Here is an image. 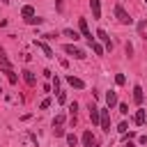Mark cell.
I'll return each mask as SVG.
<instances>
[{
	"instance_id": "6da1fadb",
	"label": "cell",
	"mask_w": 147,
	"mask_h": 147,
	"mask_svg": "<svg viewBox=\"0 0 147 147\" xmlns=\"http://www.w3.org/2000/svg\"><path fill=\"white\" fill-rule=\"evenodd\" d=\"M115 16H117V21H119L122 25H131V21H133V18L126 14V9H124L122 5H115Z\"/></svg>"
},
{
	"instance_id": "7a4b0ae2",
	"label": "cell",
	"mask_w": 147,
	"mask_h": 147,
	"mask_svg": "<svg viewBox=\"0 0 147 147\" xmlns=\"http://www.w3.org/2000/svg\"><path fill=\"white\" fill-rule=\"evenodd\" d=\"M62 51H64V53H69V55H71V57H76V60H85V51H83V48H78V46H74V44H67Z\"/></svg>"
},
{
	"instance_id": "3957f363",
	"label": "cell",
	"mask_w": 147,
	"mask_h": 147,
	"mask_svg": "<svg viewBox=\"0 0 147 147\" xmlns=\"http://www.w3.org/2000/svg\"><path fill=\"white\" fill-rule=\"evenodd\" d=\"M34 46H37V48H39V51H41V53H44L46 57H55V53H53V48H51V46H48L46 41H37V39H34Z\"/></svg>"
},
{
	"instance_id": "277c9868",
	"label": "cell",
	"mask_w": 147,
	"mask_h": 147,
	"mask_svg": "<svg viewBox=\"0 0 147 147\" xmlns=\"http://www.w3.org/2000/svg\"><path fill=\"white\" fill-rule=\"evenodd\" d=\"M78 28H80V34L92 44V32H90V28H87V21H85V18H80V21H78Z\"/></svg>"
},
{
	"instance_id": "5b68a950",
	"label": "cell",
	"mask_w": 147,
	"mask_h": 147,
	"mask_svg": "<svg viewBox=\"0 0 147 147\" xmlns=\"http://www.w3.org/2000/svg\"><path fill=\"white\" fill-rule=\"evenodd\" d=\"M101 129L108 133L110 131V115H108V110L106 108H101Z\"/></svg>"
},
{
	"instance_id": "8992f818",
	"label": "cell",
	"mask_w": 147,
	"mask_h": 147,
	"mask_svg": "<svg viewBox=\"0 0 147 147\" xmlns=\"http://www.w3.org/2000/svg\"><path fill=\"white\" fill-rule=\"evenodd\" d=\"M90 9H92V18H101V2L99 0H90Z\"/></svg>"
},
{
	"instance_id": "52a82bcc",
	"label": "cell",
	"mask_w": 147,
	"mask_h": 147,
	"mask_svg": "<svg viewBox=\"0 0 147 147\" xmlns=\"http://www.w3.org/2000/svg\"><path fill=\"white\" fill-rule=\"evenodd\" d=\"M83 145L85 147H96V138L92 136V131H83Z\"/></svg>"
},
{
	"instance_id": "ba28073f",
	"label": "cell",
	"mask_w": 147,
	"mask_h": 147,
	"mask_svg": "<svg viewBox=\"0 0 147 147\" xmlns=\"http://www.w3.org/2000/svg\"><path fill=\"white\" fill-rule=\"evenodd\" d=\"M67 83H69L71 87H76V90H83V87H85V83H83L80 78H76V76H67Z\"/></svg>"
},
{
	"instance_id": "9c48e42d",
	"label": "cell",
	"mask_w": 147,
	"mask_h": 147,
	"mask_svg": "<svg viewBox=\"0 0 147 147\" xmlns=\"http://www.w3.org/2000/svg\"><path fill=\"white\" fill-rule=\"evenodd\" d=\"M142 99H145V94H142V87H140V85H136V87H133V101L140 106V103H142Z\"/></svg>"
},
{
	"instance_id": "30bf717a",
	"label": "cell",
	"mask_w": 147,
	"mask_h": 147,
	"mask_svg": "<svg viewBox=\"0 0 147 147\" xmlns=\"http://www.w3.org/2000/svg\"><path fill=\"white\" fill-rule=\"evenodd\" d=\"M0 67H2V69H11V62L7 60V53H5L2 46H0Z\"/></svg>"
},
{
	"instance_id": "8fae6325",
	"label": "cell",
	"mask_w": 147,
	"mask_h": 147,
	"mask_svg": "<svg viewBox=\"0 0 147 147\" xmlns=\"http://www.w3.org/2000/svg\"><path fill=\"white\" fill-rule=\"evenodd\" d=\"M21 16H23L25 21H28V18H32V16H34V7H32V5H25V7L21 9Z\"/></svg>"
},
{
	"instance_id": "7c38bea8",
	"label": "cell",
	"mask_w": 147,
	"mask_h": 147,
	"mask_svg": "<svg viewBox=\"0 0 147 147\" xmlns=\"http://www.w3.org/2000/svg\"><path fill=\"white\" fill-rule=\"evenodd\" d=\"M2 74L7 76V80H9L11 85H16V83H18V76L14 74V69H2Z\"/></svg>"
},
{
	"instance_id": "4fadbf2b",
	"label": "cell",
	"mask_w": 147,
	"mask_h": 147,
	"mask_svg": "<svg viewBox=\"0 0 147 147\" xmlns=\"http://www.w3.org/2000/svg\"><path fill=\"white\" fill-rule=\"evenodd\" d=\"M133 122H136L138 126H142V124L147 122V113H145V110H138V113H136V117H133Z\"/></svg>"
},
{
	"instance_id": "5bb4252c",
	"label": "cell",
	"mask_w": 147,
	"mask_h": 147,
	"mask_svg": "<svg viewBox=\"0 0 147 147\" xmlns=\"http://www.w3.org/2000/svg\"><path fill=\"white\" fill-rule=\"evenodd\" d=\"M106 106H108V108L117 106V94H115V92H108V94H106Z\"/></svg>"
},
{
	"instance_id": "9a60e30c",
	"label": "cell",
	"mask_w": 147,
	"mask_h": 147,
	"mask_svg": "<svg viewBox=\"0 0 147 147\" xmlns=\"http://www.w3.org/2000/svg\"><path fill=\"white\" fill-rule=\"evenodd\" d=\"M96 37H99L101 41H106V46H108V48H113V41H110V37H108L103 30H96Z\"/></svg>"
},
{
	"instance_id": "2e32d148",
	"label": "cell",
	"mask_w": 147,
	"mask_h": 147,
	"mask_svg": "<svg viewBox=\"0 0 147 147\" xmlns=\"http://www.w3.org/2000/svg\"><path fill=\"white\" fill-rule=\"evenodd\" d=\"M21 74H23V78H25V83H28V85H34V74H32L30 69H23Z\"/></svg>"
},
{
	"instance_id": "e0dca14e",
	"label": "cell",
	"mask_w": 147,
	"mask_h": 147,
	"mask_svg": "<svg viewBox=\"0 0 147 147\" xmlns=\"http://www.w3.org/2000/svg\"><path fill=\"white\" fill-rule=\"evenodd\" d=\"M64 37H69V39H74V41H76V39H80V37H78V32H76V30H69V28L64 30Z\"/></svg>"
},
{
	"instance_id": "ac0fdd59",
	"label": "cell",
	"mask_w": 147,
	"mask_h": 147,
	"mask_svg": "<svg viewBox=\"0 0 147 147\" xmlns=\"http://www.w3.org/2000/svg\"><path fill=\"white\" fill-rule=\"evenodd\" d=\"M67 142H69V147H76V145H78V138H76L74 133H67Z\"/></svg>"
},
{
	"instance_id": "d6986e66",
	"label": "cell",
	"mask_w": 147,
	"mask_h": 147,
	"mask_svg": "<svg viewBox=\"0 0 147 147\" xmlns=\"http://www.w3.org/2000/svg\"><path fill=\"white\" fill-rule=\"evenodd\" d=\"M28 23H30V25H39V23H44V18H39V16H32V18H28Z\"/></svg>"
},
{
	"instance_id": "ffe728a7",
	"label": "cell",
	"mask_w": 147,
	"mask_h": 147,
	"mask_svg": "<svg viewBox=\"0 0 147 147\" xmlns=\"http://www.w3.org/2000/svg\"><path fill=\"white\" fill-rule=\"evenodd\" d=\"M62 122H64V115L60 113V115H55V119H53V126H60Z\"/></svg>"
},
{
	"instance_id": "44dd1931",
	"label": "cell",
	"mask_w": 147,
	"mask_h": 147,
	"mask_svg": "<svg viewBox=\"0 0 147 147\" xmlns=\"http://www.w3.org/2000/svg\"><path fill=\"white\" fill-rule=\"evenodd\" d=\"M92 48H94V53H96V55H103V46H99V44H94V41H92Z\"/></svg>"
},
{
	"instance_id": "7402d4cb",
	"label": "cell",
	"mask_w": 147,
	"mask_h": 147,
	"mask_svg": "<svg viewBox=\"0 0 147 147\" xmlns=\"http://www.w3.org/2000/svg\"><path fill=\"white\" fill-rule=\"evenodd\" d=\"M115 83H117V85H124V83H126L124 74H117V76H115Z\"/></svg>"
},
{
	"instance_id": "603a6c76",
	"label": "cell",
	"mask_w": 147,
	"mask_h": 147,
	"mask_svg": "<svg viewBox=\"0 0 147 147\" xmlns=\"http://www.w3.org/2000/svg\"><path fill=\"white\" fill-rule=\"evenodd\" d=\"M117 131H119V133H126V131H129V124H126V122H122V124L117 126Z\"/></svg>"
},
{
	"instance_id": "cb8c5ba5",
	"label": "cell",
	"mask_w": 147,
	"mask_h": 147,
	"mask_svg": "<svg viewBox=\"0 0 147 147\" xmlns=\"http://www.w3.org/2000/svg\"><path fill=\"white\" fill-rule=\"evenodd\" d=\"M48 106H51V99H44V101H41V103H39V108H41V110H46V108H48Z\"/></svg>"
},
{
	"instance_id": "d4e9b609",
	"label": "cell",
	"mask_w": 147,
	"mask_h": 147,
	"mask_svg": "<svg viewBox=\"0 0 147 147\" xmlns=\"http://www.w3.org/2000/svg\"><path fill=\"white\" fill-rule=\"evenodd\" d=\"M53 133H55V136H67V133H64V129H62V126H55V129H53Z\"/></svg>"
},
{
	"instance_id": "484cf974",
	"label": "cell",
	"mask_w": 147,
	"mask_h": 147,
	"mask_svg": "<svg viewBox=\"0 0 147 147\" xmlns=\"http://www.w3.org/2000/svg\"><path fill=\"white\" fill-rule=\"evenodd\" d=\"M57 101H60V103H64V101H67V96H64V92H60V90H57Z\"/></svg>"
},
{
	"instance_id": "4316f807",
	"label": "cell",
	"mask_w": 147,
	"mask_h": 147,
	"mask_svg": "<svg viewBox=\"0 0 147 147\" xmlns=\"http://www.w3.org/2000/svg\"><path fill=\"white\" fill-rule=\"evenodd\" d=\"M119 113H124V115H126V113H129V106H126V103H119Z\"/></svg>"
},
{
	"instance_id": "83f0119b",
	"label": "cell",
	"mask_w": 147,
	"mask_h": 147,
	"mask_svg": "<svg viewBox=\"0 0 147 147\" xmlns=\"http://www.w3.org/2000/svg\"><path fill=\"white\" fill-rule=\"evenodd\" d=\"M55 5H57V9H62V0H55Z\"/></svg>"
},
{
	"instance_id": "f1b7e54d",
	"label": "cell",
	"mask_w": 147,
	"mask_h": 147,
	"mask_svg": "<svg viewBox=\"0 0 147 147\" xmlns=\"http://www.w3.org/2000/svg\"><path fill=\"white\" fill-rule=\"evenodd\" d=\"M124 147H136V145H133V142H126V145H124Z\"/></svg>"
},
{
	"instance_id": "f546056e",
	"label": "cell",
	"mask_w": 147,
	"mask_h": 147,
	"mask_svg": "<svg viewBox=\"0 0 147 147\" xmlns=\"http://www.w3.org/2000/svg\"><path fill=\"white\" fill-rule=\"evenodd\" d=\"M2 2H9V0H2Z\"/></svg>"
},
{
	"instance_id": "4dcf8cb0",
	"label": "cell",
	"mask_w": 147,
	"mask_h": 147,
	"mask_svg": "<svg viewBox=\"0 0 147 147\" xmlns=\"http://www.w3.org/2000/svg\"><path fill=\"white\" fill-rule=\"evenodd\" d=\"M145 2H147V0H145Z\"/></svg>"
}]
</instances>
